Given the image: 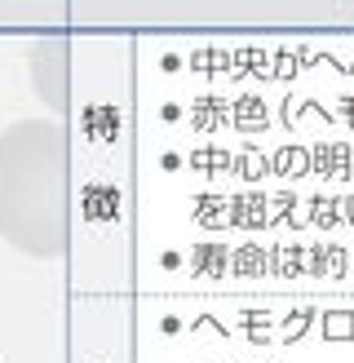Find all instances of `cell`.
<instances>
[{"label": "cell", "instance_id": "1", "mask_svg": "<svg viewBox=\"0 0 354 363\" xmlns=\"http://www.w3.org/2000/svg\"><path fill=\"white\" fill-rule=\"evenodd\" d=\"M0 240L27 257H62L67 133L58 120H18L0 133Z\"/></svg>", "mask_w": 354, "mask_h": 363}]
</instances>
